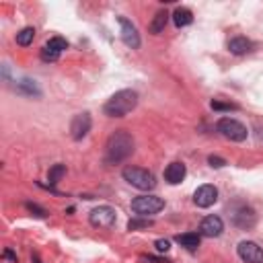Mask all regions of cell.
Instances as JSON below:
<instances>
[{
	"label": "cell",
	"mask_w": 263,
	"mask_h": 263,
	"mask_svg": "<svg viewBox=\"0 0 263 263\" xmlns=\"http://www.w3.org/2000/svg\"><path fill=\"white\" fill-rule=\"evenodd\" d=\"M33 39H35V29H33V27H25V29H21V31L17 33V43L23 46V48L31 46Z\"/></svg>",
	"instance_id": "obj_17"
},
{
	"label": "cell",
	"mask_w": 263,
	"mask_h": 263,
	"mask_svg": "<svg viewBox=\"0 0 263 263\" xmlns=\"http://www.w3.org/2000/svg\"><path fill=\"white\" fill-rule=\"evenodd\" d=\"M175 241H177L181 247H185L187 251H195L197 247H200L202 237L197 235V233H185V235H177V237H175Z\"/></svg>",
	"instance_id": "obj_13"
},
{
	"label": "cell",
	"mask_w": 263,
	"mask_h": 263,
	"mask_svg": "<svg viewBox=\"0 0 263 263\" xmlns=\"http://www.w3.org/2000/svg\"><path fill=\"white\" fill-rule=\"evenodd\" d=\"M218 132H220L224 138L233 140V142H243V140H247V136H249L247 127H245L241 121L233 119V117H222V119L218 121Z\"/></svg>",
	"instance_id": "obj_4"
},
{
	"label": "cell",
	"mask_w": 263,
	"mask_h": 263,
	"mask_svg": "<svg viewBox=\"0 0 263 263\" xmlns=\"http://www.w3.org/2000/svg\"><path fill=\"white\" fill-rule=\"evenodd\" d=\"M91 125H93V119H91V115L84 111V113H78V115H74V119H72V123H70V136L74 138V140H82L89 132H91Z\"/></svg>",
	"instance_id": "obj_9"
},
{
	"label": "cell",
	"mask_w": 263,
	"mask_h": 263,
	"mask_svg": "<svg viewBox=\"0 0 263 263\" xmlns=\"http://www.w3.org/2000/svg\"><path fill=\"white\" fill-rule=\"evenodd\" d=\"M5 257H9V259H13V261H17V257H15L11 251H5Z\"/></svg>",
	"instance_id": "obj_26"
},
{
	"label": "cell",
	"mask_w": 263,
	"mask_h": 263,
	"mask_svg": "<svg viewBox=\"0 0 263 263\" xmlns=\"http://www.w3.org/2000/svg\"><path fill=\"white\" fill-rule=\"evenodd\" d=\"M136 105H138V93L132 91V89H123V91H117L105 103L103 111L109 117H123L129 111H134Z\"/></svg>",
	"instance_id": "obj_2"
},
{
	"label": "cell",
	"mask_w": 263,
	"mask_h": 263,
	"mask_svg": "<svg viewBox=\"0 0 263 263\" xmlns=\"http://www.w3.org/2000/svg\"><path fill=\"white\" fill-rule=\"evenodd\" d=\"M154 247H156V251H160V253H167V251L171 249V243H169L167 239H158V241L154 243Z\"/></svg>",
	"instance_id": "obj_24"
},
{
	"label": "cell",
	"mask_w": 263,
	"mask_h": 263,
	"mask_svg": "<svg viewBox=\"0 0 263 263\" xmlns=\"http://www.w3.org/2000/svg\"><path fill=\"white\" fill-rule=\"evenodd\" d=\"M222 230H224V222H222L220 216H214V214H212V216H206V218L202 220V224H200V235L210 237V239L220 237Z\"/></svg>",
	"instance_id": "obj_11"
},
{
	"label": "cell",
	"mask_w": 263,
	"mask_h": 263,
	"mask_svg": "<svg viewBox=\"0 0 263 263\" xmlns=\"http://www.w3.org/2000/svg\"><path fill=\"white\" fill-rule=\"evenodd\" d=\"M123 179L132 185V187H136V189H142V191H150L154 189L156 185V179L150 171L142 169V167H125L123 169Z\"/></svg>",
	"instance_id": "obj_3"
},
{
	"label": "cell",
	"mask_w": 263,
	"mask_h": 263,
	"mask_svg": "<svg viewBox=\"0 0 263 263\" xmlns=\"http://www.w3.org/2000/svg\"><path fill=\"white\" fill-rule=\"evenodd\" d=\"M185 164L183 162H171L167 169H164V179H167V183L171 185H177L185 179Z\"/></svg>",
	"instance_id": "obj_12"
},
{
	"label": "cell",
	"mask_w": 263,
	"mask_h": 263,
	"mask_svg": "<svg viewBox=\"0 0 263 263\" xmlns=\"http://www.w3.org/2000/svg\"><path fill=\"white\" fill-rule=\"evenodd\" d=\"M134 152V138L132 134H127L125 129H117L115 134L109 136L107 140V162L117 164L121 160H125L127 156H132Z\"/></svg>",
	"instance_id": "obj_1"
},
{
	"label": "cell",
	"mask_w": 263,
	"mask_h": 263,
	"mask_svg": "<svg viewBox=\"0 0 263 263\" xmlns=\"http://www.w3.org/2000/svg\"><path fill=\"white\" fill-rule=\"evenodd\" d=\"M48 46L54 48V50H58L60 54H62L64 50H68V41H66L64 37H52V39L48 41Z\"/></svg>",
	"instance_id": "obj_20"
},
{
	"label": "cell",
	"mask_w": 263,
	"mask_h": 263,
	"mask_svg": "<svg viewBox=\"0 0 263 263\" xmlns=\"http://www.w3.org/2000/svg\"><path fill=\"white\" fill-rule=\"evenodd\" d=\"M212 109H216V111H230V109H237V105H233V103H220V101H212Z\"/></svg>",
	"instance_id": "obj_22"
},
{
	"label": "cell",
	"mask_w": 263,
	"mask_h": 263,
	"mask_svg": "<svg viewBox=\"0 0 263 263\" xmlns=\"http://www.w3.org/2000/svg\"><path fill=\"white\" fill-rule=\"evenodd\" d=\"M191 21H193V13L189 9H177L173 13V23L177 27H187V25H191Z\"/></svg>",
	"instance_id": "obj_16"
},
{
	"label": "cell",
	"mask_w": 263,
	"mask_h": 263,
	"mask_svg": "<svg viewBox=\"0 0 263 263\" xmlns=\"http://www.w3.org/2000/svg\"><path fill=\"white\" fill-rule=\"evenodd\" d=\"M89 220H91V224L95 228H111L115 224V220H117V214H115V210L111 206H99V208H95L91 212Z\"/></svg>",
	"instance_id": "obj_6"
},
{
	"label": "cell",
	"mask_w": 263,
	"mask_h": 263,
	"mask_svg": "<svg viewBox=\"0 0 263 263\" xmlns=\"http://www.w3.org/2000/svg\"><path fill=\"white\" fill-rule=\"evenodd\" d=\"M208 162H210V167H214V169H220V167H224L226 164V160L224 158H220V156H208Z\"/></svg>",
	"instance_id": "obj_23"
},
{
	"label": "cell",
	"mask_w": 263,
	"mask_h": 263,
	"mask_svg": "<svg viewBox=\"0 0 263 263\" xmlns=\"http://www.w3.org/2000/svg\"><path fill=\"white\" fill-rule=\"evenodd\" d=\"M64 175H66V167H64V164H54V167L50 169V173H48V179H50L52 185H56Z\"/></svg>",
	"instance_id": "obj_18"
},
{
	"label": "cell",
	"mask_w": 263,
	"mask_h": 263,
	"mask_svg": "<svg viewBox=\"0 0 263 263\" xmlns=\"http://www.w3.org/2000/svg\"><path fill=\"white\" fill-rule=\"evenodd\" d=\"M117 21H119V27H121V39H123V43H125L127 48H132V50H138V48H140L138 29L132 25L125 17H119Z\"/></svg>",
	"instance_id": "obj_10"
},
{
	"label": "cell",
	"mask_w": 263,
	"mask_h": 263,
	"mask_svg": "<svg viewBox=\"0 0 263 263\" xmlns=\"http://www.w3.org/2000/svg\"><path fill=\"white\" fill-rule=\"evenodd\" d=\"M216 200H218V189L210 183L197 187L195 193H193V202H195L197 208H210V206L216 204Z\"/></svg>",
	"instance_id": "obj_7"
},
{
	"label": "cell",
	"mask_w": 263,
	"mask_h": 263,
	"mask_svg": "<svg viewBox=\"0 0 263 263\" xmlns=\"http://www.w3.org/2000/svg\"><path fill=\"white\" fill-rule=\"evenodd\" d=\"M150 224H152V220H148V218H144V220L136 218V220H129V222H127V228H129V230H136V228H148Z\"/></svg>",
	"instance_id": "obj_21"
},
{
	"label": "cell",
	"mask_w": 263,
	"mask_h": 263,
	"mask_svg": "<svg viewBox=\"0 0 263 263\" xmlns=\"http://www.w3.org/2000/svg\"><path fill=\"white\" fill-rule=\"evenodd\" d=\"M164 208V202L156 195H140L136 200H132V210H134L138 216H150L156 214Z\"/></svg>",
	"instance_id": "obj_5"
},
{
	"label": "cell",
	"mask_w": 263,
	"mask_h": 263,
	"mask_svg": "<svg viewBox=\"0 0 263 263\" xmlns=\"http://www.w3.org/2000/svg\"><path fill=\"white\" fill-rule=\"evenodd\" d=\"M237 253H239V257H241L245 263H263V249H261L257 243H253V241H243V243H239Z\"/></svg>",
	"instance_id": "obj_8"
},
{
	"label": "cell",
	"mask_w": 263,
	"mask_h": 263,
	"mask_svg": "<svg viewBox=\"0 0 263 263\" xmlns=\"http://www.w3.org/2000/svg\"><path fill=\"white\" fill-rule=\"evenodd\" d=\"M167 21H169V13L167 11H158L150 23V33H154V35H158L160 31H164V27H167Z\"/></svg>",
	"instance_id": "obj_15"
},
{
	"label": "cell",
	"mask_w": 263,
	"mask_h": 263,
	"mask_svg": "<svg viewBox=\"0 0 263 263\" xmlns=\"http://www.w3.org/2000/svg\"><path fill=\"white\" fill-rule=\"evenodd\" d=\"M58 58H60V52L54 50V48H50V46L46 43L43 50H41V60H43V62H56Z\"/></svg>",
	"instance_id": "obj_19"
},
{
	"label": "cell",
	"mask_w": 263,
	"mask_h": 263,
	"mask_svg": "<svg viewBox=\"0 0 263 263\" xmlns=\"http://www.w3.org/2000/svg\"><path fill=\"white\" fill-rule=\"evenodd\" d=\"M249 50H251V41L247 37H235V39L228 41V52L235 54V56H243Z\"/></svg>",
	"instance_id": "obj_14"
},
{
	"label": "cell",
	"mask_w": 263,
	"mask_h": 263,
	"mask_svg": "<svg viewBox=\"0 0 263 263\" xmlns=\"http://www.w3.org/2000/svg\"><path fill=\"white\" fill-rule=\"evenodd\" d=\"M27 210H29V212H35V216H39V218L48 216V212H46L43 208H39L37 204H27Z\"/></svg>",
	"instance_id": "obj_25"
}]
</instances>
